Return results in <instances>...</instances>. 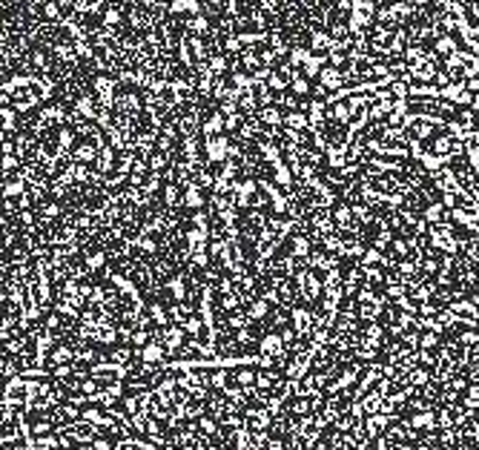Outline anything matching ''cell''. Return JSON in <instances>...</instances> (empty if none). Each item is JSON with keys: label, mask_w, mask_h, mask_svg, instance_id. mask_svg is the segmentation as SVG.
Listing matches in <instances>:
<instances>
[{"label": "cell", "mask_w": 479, "mask_h": 450, "mask_svg": "<svg viewBox=\"0 0 479 450\" xmlns=\"http://www.w3.org/2000/svg\"><path fill=\"white\" fill-rule=\"evenodd\" d=\"M319 61H322V58H307V64H305L307 75H316V72H319Z\"/></svg>", "instance_id": "1"}, {"label": "cell", "mask_w": 479, "mask_h": 450, "mask_svg": "<svg viewBox=\"0 0 479 450\" xmlns=\"http://www.w3.org/2000/svg\"><path fill=\"white\" fill-rule=\"evenodd\" d=\"M325 84L327 86H339V72H325Z\"/></svg>", "instance_id": "2"}, {"label": "cell", "mask_w": 479, "mask_h": 450, "mask_svg": "<svg viewBox=\"0 0 479 450\" xmlns=\"http://www.w3.org/2000/svg\"><path fill=\"white\" fill-rule=\"evenodd\" d=\"M193 29H196V32H204V29H207V21H204V18H196V21H193Z\"/></svg>", "instance_id": "4"}, {"label": "cell", "mask_w": 479, "mask_h": 450, "mask_svg": "<svg viewBox=\"0 0 479 450\" xmlns=\"http://www.w3.org/2000/svg\"><path fill=\"white\" fill-rule=\"evenodd\" d=\"M296 92H307V84H305V81H296Z\"/></svg>", "instance_id": "5"}, {"label": "cell", "mask_w": 479, "mask_h": 450, "mask_svg": "<svg viewBox=\"0 0 479 450\" xmlns=\"http://www.w3.org/2000/svg\"><path fill=\"white\" fill-rule=\"evenodd\" d=\"M451 49H454V41H451V38H442V41H439V52H451Z\"/></svg>", "instance_id": "3"}]
</instances>
